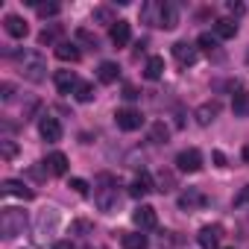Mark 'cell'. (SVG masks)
Here are the masks:
<instances>
[{"mask_svg": "<svg viewBox=\"0 0 249 249\" xmlns=\"http://www.w3.org/2000/svg\"><path fill=\"white\" fill-rule=\"evenodd\" d=\"M141 18H144L147 24L159 27V21H161V3H144V6H141Z\"/></svg>", "mask_w": 249, "mask_h": 249, "instance_id": "cell-22", "label": "cell"}, {"mask_svg": "<svg viewBox=\"0 0 249 249\" xmlns=\"http://www.w3.org/2000/svg\"><path fill=\"white\" fill-rule=\"evenodd\" d=\"M103 182H106V188H97V194H94V202H97V208H100V211L111 214V211L117 208L120 196H117V188L111 185V179H108V176H103Z\"/></svg>", "mask_w": 249, "mask_h": 249, "instance_id": "cell-3", "label": "cell"}, {"mask_svg": "<svg viewBox=\"0 0 249 249\" xmlns=\"http://www.w3.org/2000/svg\"><path fill=\"white\" fill-rule=\"evenodd\" d=\"M21 73L30 82H44L47 79V62H44V56L36 53V50H27L21 56Z\"/></svg>", "mask_w": 249, "mask_h": 249, "instance_id": "cell-2", "label": "cell"}, {"mask_svg": "<svg viewBox=\"0 0 249 249\" xmlns=\"http://www.w3.org/2000/svg\"><path fill=\"white\" fill-rule=\"evenodd\" d=\"M147 79H161V73H164V59L161 56H153L150 62H147Z\"/></svg>", "mask_w": 249, "mask_h": 249, "instance_id": "cell-28", "label": "cell"}, {"mask_svg": "<svg viewBox=\"0 0 249 249\" xmlns=\"http://www.w3.org/2000/svg\"><path fill=\"white\" fill-rule=\"evenodd\" d=\"M73 231H82V234H88V231H91V223H88V220H76V223H73Z\"/></svg>", "mask_w": 249, "mask_h": 249, "instance_id": "cell-37", "label": "cell"}, {"mask_svg": "<svg viewBox=\"0 0 249 249\" xmlns=\"http://www.w3.org/2000/svg\"><path fill=\"white\" fill-rule=\"evenodd\" d=\"M71 188H73L76 194H82V196L88 194V182H85V179H71Z\"/></svg>", "mask_w": 249, "mask_h": 249, "instance_id": "cell-36", "label": "cell"}, {"mask_svg": "<svg viewBox=\"0 0 249 249\" xmlns=\"http://www.w3.org/2000/svg\"><path fill=\"white\" fill-rule=\"evenodd\" d=\"M0 156H3L6 161H12V159L18 156V147H15V141H9V138H3V141H0Z\"/></svg>", "mask_w": 249, "mask_h": 249, "instance_id": "cell-31", "label": "cell"}, {"mask_svg": "<svg viewBox=\"0 0 249 249\" xmlns=\"http://www.w3.org/2000/svg\"><path fill=\"white\" fill-rule=\"evenodd\" d=\"M229 12H234V15H243V3H234V0H229Z\"/></svg>", "mask_w": 249, "mask_h": 249, "instance_id": "cell-39", "label": "cell"}, {"mask_svg": "<svg viewBox=\"0 0 249 249\" xmlns=\"http://www.w3.org/2000/svg\"><path fill=\"white\" fill-rule=\"evenodd\" d=\"M108 38L114 47H126L129 38H132V30H129V21H117L111 30H108Z\"/></svg>", "mask_w": 249, "mask_h": 249, "instance_id": "cell-13", "label": "cell"}, {"mask_svg": "<svg viewBox=\"0 0 249 249\" xmlns=\"http://www.w3.org/2000/svg\"><path fill=\"white\" fill-rule=\"evenodd\" d=\"M243 161H246V164H249V144H246V147H243Z\"/></svg>", "mask_w": 249, "mask_h": 249, "instance_id": "cell-43", "label": "cell"}, {"mask_svg": "<svg viewBox=\"0 0 249 249\" xmlns=\"http://www.w3.org/2000/svg\"><path fill=\"white\" fill-rule=\"evenodd\" d=\"M0 191H3L6 196H18V199H33V196H36V191L27 188V185L18 182V179H6L3 185H0Z\"/></svg>", "mask_w": 249, "mask_h": 249, "instance_id": "cell-12", "label": "cell"}, {"mask_svg": "<svg viewBox=\"0 0 249 249\" xmlns=\"http://www.w3.org/2000/svg\"><path fill=\"white\" fill-rule=\"evenodd\" d=\"M0 97H3V103H9L15 97V85L12 82H3V85H0Z\"/></svg>", "mask_w": 249, "mask_h": 249, "instance_id": "cell-34", "label": "cell"}, {"mask_svg": "<svg viewBox=\"0 0 249 249\" xmlns=\"http://www.w3.org/2000/svg\"><path fill=\"white\" fill-rule=\"evenodd\" d=\"M132 220H135V226H138L141 231H150V229L159 226V214H156L153 205H141V208H135V211H132Z\"/></svg>", "mask_w": 249, "mask_h": 249, "instance_id": "cell-10", "label": "cell"}, {"mask_svg": "<svg viewBox=\"0 0 249 249\" xmlns=\"http://www.w3.org/2000/svg\"><path fill=\"white\" fill-rule=\"evenodd\" d=\"M150 191H156V182L150 179V173H138L129 185V196H135V199H144Z\"/></svg>", "mask_w": 249, "mask_h": 249, "instance_id": "cell-11", "label": "cell"}, {"mask_svg": "<svg viewBox=\"0 0 249 249\" xmlns=\"http://www.w3.org/2000/svg\"><path fill=\"white\" fill-rule=\"evenodd\" d=\"M176 167L182 173H199L202 170V153L199 150H182L176 156Z\"/></svg>", "mask_w": 249, "mask_h": 249, "instance_id": "cell-7", "label": "cell"}, {"mask_svg": "<svg viewBox=\"0 0 249 249\" xmlns=\"http://www.w3.org/2000/svg\"><path fill=\"white\" fill-rule=\"evenodd\" d=\"M3 27H6V33H9L12 38H27V33H30L27 21H24V18H18V15H6Z\"/></svg>", "mask_w": 249, "mask_h": 249, "instance_id": "cell-16", "label": "cell"}, {"mask_svg": "<svg viewBox=\"0 0 249 249\" xmlns=\"http://www.w3.org/2000/svg\"><path fill=\"white\" fill-rule=\"evenodd\" d=\"M91 21H94V24H111V27L117 24V18H114V9H111V6H97V9L91 12Z\"/></svg>", "mask_w": 249, "mask_h": 249, "instance_id": "cell-23", "label": "cell"}, {"mask_svg": "<svg viewBox=\"0 0 249 249\" xmlns=\"http://www.w3.org/2000/svg\"><path fill=\"white\" fill-rule=\"evenodd\" d=\"M173 56H176V62H179L182 68H191V65H196V59H199V47L191 44V41H176V44H173Z\"/></svg>", "mask_w": 249, "mask_h": 249, "instance_id": "cell-6", "label": "cell"}, {"mask_svg": "<svg viewBox=\"0 0 249 249\" xmlns=\"http://www.w3.org/2000/svg\"><path fill=\"white\" fill-rule=\"evenodd\" d=\"M231 108H234V114H237V117H249V91H240V94H234V103H231Z\"/></svg>", "mask_w": 249, "mask_h": 249, "instance_id": "cell-26", "label": "cell"}, {"mask_svg": "<svg viewBox=\"0 0 249 249\" xmlns=\"http://www.w3.org/2000/svg\"><path fill=\"white\" fill-rule=\"evenodd\" d=\"M76 38H79V41H85V44H91V47H97V38H94L88 30H76Z\"/></svg>", "mask_w": 249, "mask_h": 249, "instance_id": "cell-35", "label": "cell"}, {"mask_svg": "<svg viewBox=\"0 0 249 249\" xmlns=\"http://www.w3.org/2000/svg\"><path fill=\"white\" fill-rule=\"evenodd\" d=\"M120 243H123V249H147V234H141V231H126L120 237Z\"/></svg>", "mask_w": 249, "mask_h": 249, "instance_id": "cell-21", "label": "cell"}, {"mask_svg": "<svg viewBox=\"0 0 249 249\" xmlns=\"http://www.w3.org/2000/svg\"><path fill=\"white\" fill-rule=\"evenodd\" d=\"M24 226H27V214L21 208H3L0 211V234L6 240L24 234Z\"/></svg>", "mask_w": 249, "mask_h": 249, "instance_id": "cell-1", "label": "cell"}, {"mask_svg": "<svg viewBox=\"0 0 249 249\" xmlns=\"http://www.w3.org/2000/svg\"><path fill=\"white\" fill-rule=\"evenodd\" d=\"M214 161H217V167H226V156L220 150H214Z\"/></svg>", "mask_w": 249, "mask_h": 249, "instance_id": "cell-41", "label": "cell"}, {"mask_svg": "<svg viewBox=\"0 0 249 249\" xmlns=\"http://www.w3.org/2000/svg\"><path fill=\"white\" fill-rule=\"evenodd\" d=\"M217 41H220L217 36H211V33H202V36L196 38V47H199V50H205V53L211 56V53H217Z\"/></svg>", "mask_w": 249, "mask_h": 249, "instance_id": "cell-29", "label": "cell"}, {"mask_svg": "<svg viewBox=\"0 0 249 249\" xmlns=\"http://www.w3.org/2000/svg\"><path fill=\"white\" fill-rule=\"evenodd\" d=\"M53 249H76V246H73L71 240H56V243H53Z\"/></svg>", "mask_w": 249, "mask_h": 249, "instance_id": "cell-40", "label": "cell"}, {"mask_svg": "<svg viewBox=\"0 0 249 249\" xmlns=\"http://www.w3.org/2000/svg\"><path fill=\"white\" fill-rule=\"evenodd\" d=\"M161 30H176L179 27V6L170 3V0H164L161 3V21H159Z\"/></svg>", "mask_w": 249, "mask_h": 249, "instance_id": "cell-14", "label": "cell"}, {"mask_svg": "<svg viewBox=\"0 0 249 249\" xmlns=\"http://www.w3.org/2000/svg\"><path fill=\"white\" fill-rule=\"evenodd\" d=\"M36 9H38V15H41V18H53V15H59V9H62V6H59V3H38Z\"/></svg>", "mask_w": 249, "mask_h": 249, "instance_id": "cell-32", "label": "cell"}, {"mask_svg": "<svg viewBox=\"0 0 249 249\" xmlns=\"http://www.w3.org/2000/svg\"><path fill=\"white\" fill-rule=\"evenodd\" d=\"M97 76H100V82H117V76H120V68L114 65V62H103L100 65V71H97Z\"/></svg>", "mask_w": 249, "mask_h": 249, "instance_id": "cell-24", "label": "cell"}, {"mask_svg": "<svg viewBox=\"0 0 249 249\" xmlns=\"http://www.w3.org/2000/svg\"><path fill=\"white\" fill-rule=\"evenodd\" d=\"M123 97H126V100H135V97H138L135 85H123Z\"/></svg>", "mask_w": 249, "mask_h": 249, "instance_id": "cell-38", "label": "cell"}, {"mask_svg": "<svg viewBox=\"0 0 249 249\" xmlns=\"http://www.w3.org/2000/svg\"><path fill=\"white\" fill-rule=\"evenodd\" d=\"M243 202H249V185L240 191V196H237V205H243Z\"/></svg>", "mask_w": 249, "mask_h": 249, "instance_id": "cell-42", "label": "cell"}, {"mask_svg": "<svg viewBox=\"0 0 249 249\" xmlns=\"http://www.w3.org/2000/svg\"><path fill=\"white\" fill-rule=\"evenodd\" d=\"M205 205H208V196H205L199 188H188V191L179 194V208H182V211H199V208H205Z\"/></svg>", "mask_w": 249, "mask_h": 249, "instance_id": "cell-4", "label": "cell"}, {"mask_svg": "<svg viewBox=\"0 0 249 249\" xmlns=\"http://www.w3.org/2000/svg\"><path fill=\"white\" fill-rule=\"evenodd\" d=\"M76 100H79V103H91V100H94V85H91V82H79Z\"/></svg>", "mask_w": 249, "mask_h": 249, "instance_id": "cell-30", "label": "cell"}, {"mask_svg": "<svg viewBox=\"0 0 249 249\" xmlns=\"http://www.w3.org/2000/svg\"><path fill=\"white\" fill-rule=\"evenodd\" d=\"M114 123H117V129H123V132H135V129H141L144 117H141V111H135V108H120V111L114 114Z\"/></svg>", "mask_w": 249, "mask_h": 249, "instance_id": "cell-5", "label": "cell"}, {"mask_svg": "<svg viewBox=\"0 0 249 249\" xmlns=\"http://www.w3.org/2000/svg\"><path fill=\"white\" fill-rule=\"evenodd\" d=\"M167 135H170V129L164 126L161 120H156L153 126H150V141L153 144H167Z\"/></svg>", "mask_w": 249, "mask_h": 249, "instance_id": "cell-27", "label": "cell"}, {"mask_svg": "<svg viewBox=\"0 0 249 249\" xmlns=\"http://www.w3.org/2000/svg\"><path fill=\"white\" fill-rule=\"evenodd\" d=\"M217 114H220V103H205V106L196 108V123H199V126H208Z\"/></svg>", "mask_w": 249, "mask_h": 249, "instance_id": "cell-19", "label": "cell"}, {"mask_svg": "<svg viewBox=\"0 0 249 249\" xmlns=\"http://www.w3.org/2000/svg\"><path fill=\"white\" fill-rule=\"evenodd\" d=\"M44 167H47V173H53V176H65V173H68V156H65V153H50L47 161H44Z\"/></svg>", "mask_w": 249, "mask_h": 249, "instance_id": "cell-17", "label": "cell"}, {"mask_svg": "<svg viewBox=\"0 0 249 249\" xmlns=\"http://www.w3.org/2000/svg\"><path fill=\"white\" fill-rule=\"evenodd\" d=\"M199 246L202 249H220V240H223V226L220 223H211V226H202L199 234H196Z\"/></svg>", "mask_w": 249, "mask_h": 249, "instance_id": "cell-8", "label": "cell"}, {"mask_svg": "<svg viewBox=\"0 0 249 249\" xmlns=\"http://www.w3.org/2000/svg\"><path fill=\"white\" fill-rule=\"evenodd\" d=\"M38 132H41V138H44V141L56 144V141L62 138V123H59V117H53V114H44V117L38 120Z\"/></svg>", "mask_w": 249, "mask_h": 249, "instance_id": "cell-9", "label": "cell"}, {"mask_svg": "<svg viewBox=\"0 0 249 249\" xmlns=\"http://www.w3.org/2000/svg\"><path fill=\"white\" fill-rule=\"evenodd\" d=\"M79 47L76 44H71V41H59L56 44V59H62V62H79Z\"/></svg>", "mask_w": 249, "mask_h": 249, "instance_id": "cell-18", "label": "cell"}, {"mask_svg": "<svg viewBox=\"0 0 249 249\" xmlns=\"http://www.w3.org/2000/svg\"><path fill=\"white\" fill-rule=\"evenodd\" d=\"M53 82H56V88H59L62 94H71V91H76V88H79V82H76V73H73V71H56Z\"/></svg>", "mask_w": 249, "mask_h": 249, "instance_id": "cell-15", "label": "cell"}, {"mask_svg": "<svg viewBox=\"0 0 249 249\" xmlns=\"http://www.w3.org/2000/svg\"><path fill=\"white\" fill-rule=\"evenodd\" d=\"M173 188H176V176H173L170 170H161V173L156 176V191L167 194V191H173Z\"/></svg>", "mask_w": 249, "mask_h": 249, "instance_id": "cell-25", "label": "cell"}, {"mask_svg": "<svg viewBox=\"0 0 249 249\" xmlns=\"http://www.w3.org/2000/svg\"><path fill=\"white\" fill-rule=\"evenodd\" d=\"M214 36L217 38H234L237 36V24L234 21H229V18H220V21H214Z\"/></svg>", "mask_w": 249, "mask_h": 249, "instance_id": "cell-20", "label": "cell"}, {"mask_svg": "<svg viewBox=\"0 0 249 249\" xmlns=\"http://www.w3.org/2000/svg\"><path fill=\"white\" fill-rule=\"evenodd\" d=\"M59 33H62L59 27H50V30H44V33L38 36V41H41V44H56V38H59Z\"/></svg>", "mask_w": 249, "mask_h": 249, "instance_id": "cell-33", "label": "cell"}]
</instances>
